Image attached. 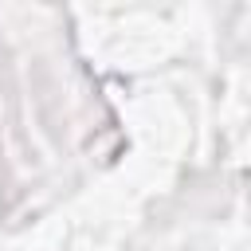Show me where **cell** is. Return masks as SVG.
<instances>
[]
</instances>
